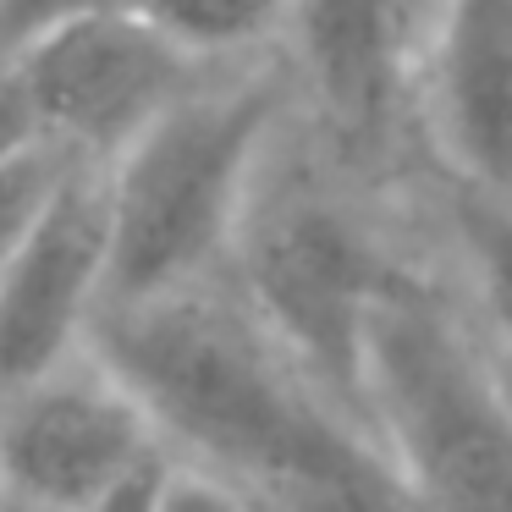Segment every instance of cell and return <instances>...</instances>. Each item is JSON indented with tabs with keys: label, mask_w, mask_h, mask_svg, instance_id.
Listing matches in <instances>:
<instances>
[{
	"label": "cell",
	"mask_w": 512,
	"mask_h": 512,
	"mask_svg": "<svg viewBox=\"0 0 512 512\" xmlns=\"http://www.w3.org/2000/svg\"><path fill=\"white\" fill-rule=\"evenodd\" d=\"M160 446L138 397L111 375H56L0 402V490L56 512H83L127 463Z\"/></svg>",
	"instance_id": "8992f818"
},
{
	"label": "cell",
	"mask_w": 512,
	"mask_h": 512,
	"mask_svg": "<svg viewBox=\"0 0 512 512\" xmlns=\"http://www.w3.org/2000/svg\"><path fill=\"white\" fill-rule=\"evenodd\" d=\"M105 6H127V0H0V56H17L39 34L83 12H105Z\"/></svg>",
	"instance_id": "4fadbf2b"
},
{
	"label": "cell",
	"mask_w": 512,
	"mask_h": 512,
	"mask_svg": "<svg viewBox=\"0 0 512 512\" xmlns=\"http://www.w3.org/2000/svg\"><path fill=\"white\" fill-rule=\"evenodd\" d=\"M105 254V171H94V155H78L39 221L0 265V402L56 375L89 336L105 303Z\"/></svg>",
	"instance_id": "5b68a950"
},
{
	"label": "cell",
	"mask_w": 512,
	"mask_h": 512,
	"mask_svg": "<svg viewBox=\"0 0 512 512\" xmlns=\"http://www.w3.org/2000/svg\"><path fill=\"white\" fill-rule=\"evenodd\" d=\"M28 138H39V122L28 116V105H23V94L12 89V78L0 72V155H6V149H17V144H28Z\"/></svg>",
	"instance_id": "9a60e30c"
},
{
	"label": "cell",
	"mask_w": 512,
	"mask_h": 512,
	"mask_svg": "<svg viewBox=\"0 0 512 512\" xmlns=\"http://www.w3.org/2000/svg\"><path fill=\"white\" fill-rule=\"evenodd\" d=\"M457 232H463V248H468L479 309L490 314V325L501 331V342L512 347V199L463 188Z\"/></svg>",
	"instance_id": "30bf717a"
},
{
	"label": "cell",
	"mask_w": 512,
	"mask_h": 512,
	"mask_svg": "<svg viewBox=\"0 0 512 512\" xmlns=\"http://www.w3.org/2000/svg\"><path fill=\"white\" fill-rule=\"evenodd\" d=\"M0 512H56V507H39V501L17 496V490H0Z\"/></svg>",
	"instance_id": "2e32d148"
},
{
	"label": "cell",
	"mask_w": 512,
	"mask_h": 512,
	"mask_svg": "<svg viewBox=\"0 0 512 512\" xmlns=\"http://www.w3.org/2000/svg\"><path fill=\"white\" fill-rule=\"evenodd\" d=\"M160 512H248L243 507V485H232L215 468H171V485Z\"/></svg>",
	"instance_id": "5bb4252c"
},
{
	"label": "cell",
	"mask_w": 512,
	"mask_h": 512,
	"mask_svg": "<svg viewBox=\"0 0 512 512\" xmlns=\"http://www.w3.org/2000/svg\"><path fill=\"white\" fill-rule=\"evenodd\" d=\"M248 314L309 386L358 419V369L380 292L397 270L342 210L292 193L243 215Z\"/></svg>",
	"instance_id": "3957f363"
},
{
	"label": "cell",
	"mask_w": 512,
	"mask_h": 512,
	"mask_svg": "<svg viewBox=\"0 0 512 512\" xmlns=\"http://www.w3.org/2000/svg\"><path fill=\"white\" fill-rule=\"evenodd\" d=\"M6 78L23 94L39 133L83 149L122 155L171 100L193 89V61L127 6L83 12L6 56Z\"/></svg>",
	"instance_id": "277c9868"
},
{
	"label": "cell",
	"mask_w": 512,
	"mask_h": 512,
	"mask_svg": "<svg viewBox=\"0 0 512 512\" xmlns=\"http://www.w3.org/2000/svg\"><path fill=\"white\" fill-rule=\"evenodd\" d=\"M276 122V83L188 89L171 100L105 171L111 254L105 303L133 309L188 292L237 237L265 133Z\"/></svg>",
	"instance_id": "7a4b0ae2"
},
{
	"label": "cell",
	"mask_w": 512,
	"mask_h": 512,
	"mask_svg": "<svg viewBox=\"0 0 512 512\" xmlns=\"http://www.w3.org/2000/svg\"><path fill=\"white\" fill-rule=\"evenodd\" d=\"M127 12H138L188 56H215V50L254 45L292 12V0H127Z\"/></svg>",
	"instance_id": "9c48e42d"
},
{
	"label": "cell",
	"mask_w": 512,
	"mask_h": 512,
	"mask_svg": "<svg viewBox=\"0 0 512 512\" xmlns=\"http://www.w3.org/2000/svg\"><path fill=\"white\" fill-rule=\"evenodd\" d=\"M358 424L413 512H512V386L402 270L369 314Z\"/></svg>",
	"instance_id": "6da1fadb"
},
{
	"label": "cell",
	"mask_w": 512,
	"mask_h": 512,
	"mask_svg": "<svg viewBox=\"0 0 512 512\" xmlns=\"http://www.w3.org/2000/svg\"><path fill=\"white\" fill-rule=\"evenodd\" d=\"M171 468L177 463L166 457V446H149V452L138 457V463H127L83 512H160L166 485H171Z\"/></svg>",
	"instance_id": "7c38bea8"
},
{
	"label": "cell",
	"mask_w": 512,
	"mask_h": 512,
	"mask_svg": "<svg viewBox=\"0 0 512 512\" xmlns=\"http://www.w3.org/2000/svg\"><path fill=\"white\" fill-rule=\"evenodd\" d=\"M424 78L457 182L512 199V0H441Z\"/></svg>",
	"instance_id": "52a82bcc"
},
{
	"label": "cell",
	"mask_w": 512,
	"mask_h": 512,
	"mask_svg": "<svg viewBox=\"0 0 512 512\" xmlns=\"http://www.w3.org/2000/svg\"><path fill=\"white\" fill-rule=\"evenodd\" d=\"M292 23L325 111L353 133L386 122L408 45V0H292Z\"/></svg>",
	"instance_id": "ba28073f"
},
{
	"label": "cell",
	"mask_w": 512,
	"mask_h": 512,
	"mask_svg": "<svg viewBox=\"0 0 512 512\" xmlns=\"http://www.w3.org/2000/svg\"><path fill=\"white\" fill-rule=\"evenodd\" d=\"M78 155L83 149L61 144V138H45V133L0 155V265L23 243L28 226L39 221V210L50 204V193L61 188V177H67V166Z\"/></svg>",
	"instance_id": "8fae6325"
}]
</instances>
